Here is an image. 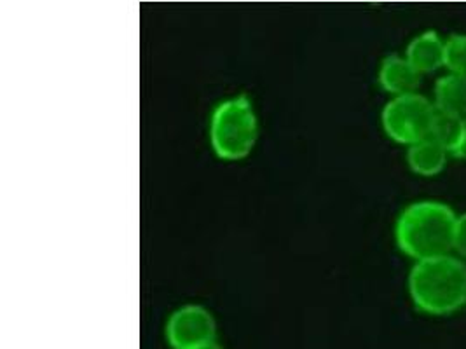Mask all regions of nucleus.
<instances>
[{
    "label": "nucleus",
    "instance_id": "nucleus-4",
    "mask_svg": "<svg viewBox=\"0 0 466 349\" xmlns=\"http://www.w3.org/2000/svg\"><path fill=\"white\" fill-rule=\"evenodd\" d=\"M435 115L433 102L423 95L397 96L382 109V128L391 140L410 147L430 136Z\"/></svg>",
    "mask_w": 466,
    "mask_h": 349
},
{
    "label": "nucleus",
    "instance_id": "nucleus-7",
    "mask_svg": "<svg viewBox=\"0 0 466 349\" xmlns=\"http://www.w3.org/2000/svg\"><path fill=\"white\" fill-rule=\"evenodd\" d=\"M444 44L441 34L426 30L416 35L405 49V58L421 75L444 66Z\"/></svg>",
    "mask_w": 466,
    "mask_h": 349
},
{
    "label": "nucleus",
    "instance_id": "nucleus-10",
    "mask_svg": "<svg viewBox=\"0 0 466 349\" xmlns=\"http://www.w3.org/2000/svg\"><path fill=\"white\" fill-rule=\"evenodd\" d=\"M430 136L433 140H437L445 151L452 155L454 151L458 149V145L461 142V136H463V119L456 117V115L437 112Z\"/></svg>",
    "mask_w": 466,
    "mask_h": 349
},
{
    "label": "nucleus",
    "instance_id": "nucleus-14",
    "mask_svg": "<svg viewBox=\"0 0 466 349\" xmlns=\"http://www.w3.org/2000/svg\"><path fill=\"white\" fill-rule=\"evenodd\" d=\"M196 349H222L217 343H210V344H205V346H201V348H196Z\"/></svg>",
    "mask_w": 466,
    "mask_h": 349
},
{
    "label": "nucleus",
    "instance_id": "nucleus-1",
    "mask_svg": "<svg viewBox=\"0 0 466 349\" xmlns=\"http://www.w3.org/2000/svg\"><path fill=\"white\" fill-rule=\"evenodd\" d=\"M458 215L442 201L424 199L409 204L395 225V240L416 262L447 255L452 250Z\"/></svg>",
    "mask_w": 466,
    "mask_h": 349
},
{
    "label": "nucleus",
    "instance_id": "nucleus-13",
    "mask_svg": "<svg viewBox=\"0 0 466 349\" xmlns=\"http://www.w3.org/2000/svg\"><path fill=\"white\" fill-rule=\"evenodd\" d=\"M452 155H454V157H458V159H463V161H466V117L463 119V136H461V142H460L458 149L454 151Z\"/></svg>",
    "mask_w": 466,
    "mask_h": 349
},
{
    "label": "nucleus",
    "instance_id": "nucleus-2",
    "mask_svg": "<svg viewBox=\"0 0 466 349\" xmlns=\"http://www.w3.org/2000/svg\"><path fill=\"white\" fill-rule=\"evenodd\" d=\"M414 305L431 316H445L466 304V264L451 254L416 262L409 274Z\"/></svg>",
    "mask_w": 466,
    "mask_h": 349
},
{
    "label": "nucleus",
    "instance_id": "nucleus-3",
    "mask_svg": "<svg viewBox=\"0 0 466 349\" xmlns=\"http://www.w3.org/2000/svg\"><path fill=\"white\" fill-rule=\"evenodd\" d=\"M257 136V115L248 96L239 95L224 100L213 110L210 144L220 159L239 161L247 157L254 149Z\"/></svg>",
    "mask_w": 466,
    "mask_h": 349
},
{
    "label": "nucleus",
    "instance_id": "nucleus-6",
    "mask_svg": "<svg viewBox=\"0 0 466 349\" xmlns=\"http://www.w3.org/2000/svg\"><path fill=\"white\" fill-rule=\"evenodd\" d=\"M380 85L393 98L416 95L421 85V74L407 62L405 56L391 55L382 60L380 68Z\"/></svg>",
    "mask_w": 466,
    "mask_h": 349
},
{
    "label": "nucleus",
    "instance_id": "nucleus-12",
    "mask_svg": "<svg viewBox=\"0 0 466 349\" xmlns=\"http://www.w3.org/2000/svg\"><path fill=\"white\" fill-rule=\"evenodd\" d=\"M452 248L466 259V214L460 215L456 220V227H454V243Z\"/></svg>",
    "mask_w": 466,
    "mask_h": 349
},
{
    "label": "nucleus",
    "instance_id": "nucleus-11",
    "mask_svg": "<svg viewBox=\"0 0 466 349\" xmlns=\"http://www.w3.org/2000/svg\"><path fill=\"white\" fill-rule=\"evenodd\" d=\"M444 66L449 74L466 77V34H452L445 41Z\"/></svg>",
    "mask_w": 466,
    "mask_h": 349
},
{
    "label": "nucleus",
    "instance_id": "nucleus-9",
    "mask_svg": "<svg viewBox=\"0 0 466 349\" xmlns=\"http://www.w3.org/2000/svg\"><path fill=\"white\" fill-rule=\"evenodd\" d=\"M433 105L437 112L466 117V77L447 74L433 87Z\"/></svg>",
    "mask_w": 466,
    "mask_h": 349
},
{
    "label": "nucleus",
    "instance_id": "nucleus-8",
    "mask_svg": "<svg viewBox=\"0 0 466 349\" xmlns=\"http://www.w3.org/2000/svg\"><path fill=\"white\" fill-rule=\"evenodd\" d=\"M449 153L431 136L414 144L407 151L409 168L420 176H437L442 174Z\"/></svg>",
    "mask_w": 466,
    "mask_h": 349
},
{
    "label": "nucleus",
    "instance_id": "nucleus-5",
    "mask_svg": "<svg viewBox=\"0 0 466 349\" xmlns=\"http://www.w3.org/2000/svg\"><path fill=\"white\" fill-rule=\"evenodd\" d=\"M217 325L212 313L201 305L177 309L167 324V339L173 349H196L215 343Z\"/></svg>",
    "mask_w": 466,
    "mask_h": 349
}]
</instances>
